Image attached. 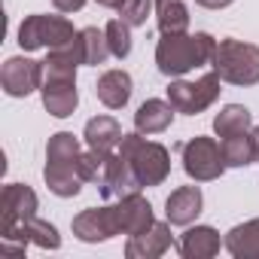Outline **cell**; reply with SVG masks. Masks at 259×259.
I'll list each match as a JSON object with an SVG mask.
<instances>
[{
  "label": "cell",
  "instance_id": "cell-22",
  "mask_svg": "<svg viewBox=\"0 0 259 259\" xmlns=\"http://www.w3.org/2000/svg\"><path fill=\"white\" fill-rule=\"evenodd\" d=\"M122 135H125L122 125L113 116H95V119H89L85 122V132H82L85 144L92 150H101V153H113L122 144Z\"/></svg>",
  "mask_w": 259,
  "mask_h": 259
},
{
  "label": "cell",
  "instance_id": "cell-15",
  "mask_svg": "<svg viewBox=\"0 0 259 259\" xmlns=\"http://www.w3.org/2000/svg\"><path fill=\"white\" fill-rule=\"evenodd\" d=\"M201 207H204V195L198 186H177L165 201V213L171 226H192Z\"/></svg>",
  "mask_w": 259,
  "mask_h": 259
},
{
  "label": "cell",
  "instance_id": "cell-30",
  "mask_svg": "<svg viewBox=\"0 0 259 259\" xmlns=\"http://www.w3.org/2000/svg\"><path fill=\"white\" fill-rule=\"evenodd\" d=\"M85 4H89V0H52V7L58 13H79Z\"/></svg>",
  "mask_w": 259,
  "mask_h": 259
},
{
  "label": "cell",
  "instance_id": "cell-13",
  "mask_svg": "<svg viewBox=\"0 0 259 259\" xmlns=\"http://www.w3.org/2000/svg\"><path fill=\"white\" fill-rule=\"evenodd\" d=\"M0 241H16L19 247L37 244V247H43V250H58V247H61L58 229H55L49 220H40L37 213L28 217V220H22V223L13 226L10 232H4V235H0Z\"/></svg>",
  "mask_w": 259,
  "mask_h": 259
},
{
  "label": "cell",
  "instance_id": "cell-25",
  "mask_svg": "<svg viewBox=\"0 0 259 259\" xmlns=\"http://www.w3.org/2000/svg\"><path fill=\"white\" fill-rule=\"evenodd\" d=\"M253 125V113L244 107V104H226L217 116H213V132L217 138H229V135H238V132H247Z\"/></svg>",
  "mask_w": 259,
  "mask_h": 259
},
{
  "label": "cell",
  "instance_id": "cell-17",
  "mask_svg": "<svg viewBox=\"0 0 259 259\" xmlns=\"http://www.w3.org/2000/svg\"><path fill=\"white\" fill-rule=\"evenodd\" d=\"M220 247H223V238L213 226H189L177 244L183 259H210L220 253Z\"/></svg>",
  "mask_w": 259,
  "mask_h": 259
},
{
  "label": "cell",
  "instance_id": "cell-12",
  "mask_svg": "<svg viewBox=\"0 0 259 259\" xmlns=\"http://www.w3.org/2000/svg\"><path fill=\"white\" fill-rule=\"evenodd\" d=\"M174 247V235H171V223H153L147 232L132 235L125 244V256L128 259H159Z\"/></svg>",
  "mask_w": 259,
  "mask_h": 259
},
{
  "label": "cell",
  "instance_id": "cell-29",
  "mask_svg": "<svg viewBox=\"0 0 259 259\" xmlns=\"http://www.w3.org/2000/svg\"><path fill=\"white\" fill-rule=\"evenodd\" d=\"M153 10H156L153 0H125V4L119 7V16H122V22H128L132 28H141V25H147Z\"/></svg>",
  "mask_w": 259,
  "mask_h": 259
},
{
  "label": "cell",
  "instance_id": "cell-28",
  "mask_svg": "<svg viewBox=\"0 0 259 259\" xmlns=\"http://www.w3.org/2000/svg\"><path fill=\"white\" fill-rule=\"evenodd\" d=\"M107 156H110V153H101V150H92V147H89V153H79V165H76V168H79V177H82L85 183H98Z\"/></svg>",
  "mask_w": 259,
  "mask_h": 259
},
{
  "label": "cell",
  "instance_id": "cell-2",
  "mask_svg": "<svg viewBox=\"0 0 259 259\" xmlns=\"http://www.w3.org/2000/svg\"><path fill=\"white\" fill-rule=\"evenodd\" d=\"M217 55V40L210 34H162L156 43V67L162 76H183L195 67L213 64Z\"/></svg>",
  "mask_w": 259,
  "mask_h": 259
},
{
  "label": "cell",
  "instance_id": "cell-16",
  "mask_svg": "<svg viewBox=\"0 0 259 259\" xmlns=\"http://www.w3.org/2000/svg\"><path fill=\"white\" fill-rule=\"evenodd\" d=\"M135 82L128 70H104L95 82V95L107 110H122L128 101H132Z\"/></svg>",
  "mask_w": 259,
  "mask_h": 259
},
{
  "label": "cell",
  "instance_id": "cell-10",
  "mask_svg": "<svg viewBox=\"0 0 259 259\" xmlns=\"http://www.w3.org/2000/svg\"><path fill=\"white\" fill-rule=\"evenodd\" d=\"M98 192L107 198V201H119L125 195H135L144 189V183L138 180V174L132 171V165L125 162L122 153H110L107 162H104V171H101V180L95 183Z\"/></svg>",
  "mask_w": 259,
  "mask_h": 259
},
{
  "label": "cell",
  "instance_id": "cell-20",
  "mask_svg": "<svg viewBox=\"0 0 259 259\" xmlns=\"http://www.w3.org/2000/svg\"><path fill=\"white\" fill-rule=\"evenodd\" d=\"M220 147H223V159L229 168H247V165L259 162V141H256V132H250V128L223 138Z\"/></svg>",
  "mask_w": 259,
  "mask_h": 259
},
{
  "label": "cell",
  "instance_id": "cell-27",
  "mask_svg": "<svg viewBox=\"0 0 259 259\" xmlns=\"http://www.w3.org/2000/svg\"><path fill=\"white\" fill-rule=\"evenodd\" d=\"M104 34H107V43H110L113 58L122 61V58L132 55V25H128V22H122V19H110L107 28H104Z\"/></svg>",
  "mask_w": 259,
  "mask_h": 259
},
{
  "label": "cell",
  "instance_id": "cell-6",
  "mask_svg": "<svg viewBox=\"0 0 259 259\" xmlns=\"http://www.w3.org/2000/svg\"><path fill=\"white\" fill-rule=\"evenodd\" d=\"M73 37H76V28H73V22L67 16H43V13H34V16H25V22L19 25V46L25 52L55 49V46H64Z\"/></svg>",
  "mask_w": 259,
  "mask_h": 259
},
{
  "label": "cell",
  "instance_id": "cell-21",
  "mask_svg": "<svg viewBox=\"0 0 259 259\" xmlns=\"http://www.w3.org/2000/svg\"><path fill=\"white\" fill-rule=\"evenodd\" d=\"M223 247L235 259H259V217L229 229L226 238H223Z\"/></svg>",
  "mask_w": 259,
  "mask_h": 259
},
{
  "label": "cell",
  "instance_id": "cell-26",
  "mask_svg": "<svg viewBox=\"0 0 259 259\" xmlns=\"http://www.w3.org/2000/svg\"><path fill=\"white\" fill-rule=\"evenodd\" d=\"M79 141L73 132H55L46 144V162H79Z\"/></svg>",
  "mask_w": 259,
  "mask_h": 259
},
{
  "label": "cell",
  "instance_id": "cell-5",
  "mask_svg": "<svg viewBox=\"0 0 259 259\" xmlns=\"http://www.w3.org/2000/svg\"><path fill=\"white\" fill-rule=\"evenodd\" d=\"M180 162H183L186 177L195 180V183L220 180L223 171L229 168L226 159H223V147H220V141L204 138V135H195V138H189L186 144H180Z\"/></svg>",
  "mask_w": 259,
  "mask_h": 259
},
{
  "label": "cell",
  "instance_id": "cell-14",
  "mask_svg": "<svg viewBox=\"0 0 259 259\" xmlns=\"http://www.w3.org/2000/svg\"><path fill=\"white\" fill-rule=\"evenodd\" d=\"M116 213H119V229H122V235H128V238L147 232V229L156 223L153 204H150L141 192L119 198V201H116Z\"/></svg>",
  "mask_w": 259,
  "mask_h": 259
},
{
  "label": "cell",
  "instance_id": "cell-23",
  "mask_svg": "<svg viewBox=\"0 0 259 259\" xmlns=\"http://www.w3.org/2000/svg\"><path fill=\"white\" fill-rule=\"evenodd\" d=\"M73 43H76L79 64H85V67H98V64H104V61L113 55V52H110V43H107V34L98 31V28H82V31H76Z\"/></svg>",
  "mask_w": 259,
  "mask_h": 259
},
{
  "label": "cell",
  "instance_id": "cell-3",
  "mask_svg": "<svg viewBox=\"0 0 259 259\" xmlns=\"http://www.w3.org/2000/svg\"><path fill=\"white\" fill-rule=\"evenodd\" d=\"M119 153L125 156V162L132 165V171L138 174V180L144 186H159L171 174V153H168V147H162L156 141H147L141 132L122 135Z\"/></svg>",
  "mask_w": 259,
  "mask_h": 259
},
{
  "label": "cell",
  "instance_id": "cell-19",
  "mask_svg": "<svg viewBox=\"0 0 259 259\" xmlns=\"http://www.w3.org/2000/svg\"><path fill=\"white\" fill-rule=\"evenodd\" d=\"M174 107H171V101H162V98H150V101H144L141 107H138V113H135V128L141 135H162V132H168L171 128V122H174Z\"/></svg>",
  "mask_w": 259,
  "mask_h": 259
},
{
  "label": "cell",
  "instance_id": "cell-31",
  "mask_svg": "<svg viewBox=\"0 0 259 259\" xmlns=\"http://www.w3.org/2000/svg\"><path fill=\"white\" fill-rule=\"evenodd\" d=\"M95 4H98V7H107V10H119L125 0H95Z\"/></svg>",
  "mask_w": 259,
  "mask_h": 259
},
{
  "label": "cell",
  "instance_id": "cell-1",
  "mask_svg": "<svg viewBox=\"0 0 259 259\" xmlns=\"http://www.w3.org/2000/svg\"><path fill=\"white\" fill-rule=\"evenodd\" d=\"M76 49L73 40H67L64 46L49 49L46 61H43V85H40V98L49 116L55 119H67L73 116V110L79 107V92H76Z\"/></svg>",
  "mask_w": 259,
  "mask_h": 259
},
{
  "label": "cell",
  "instance_id": "cell-18",
  "mask_svg": "<svg viewBox=\"0 0 259 259\" xmlns=\"http://www.w3.org/2000/svg\"><path fill=\"white\" fill-rule=\"evenodd\" d=\"M79 162H46V168H43V180H46V186H49V192L52 195H58V198H73V195H79V189H82V177H79V168H76Z\"/></svg>",
  "mask_w": 259,
  "mask_h": 259
},
{
  "label": "cell",
  "instance_id": "cell-7",
  "mask_svg": "<svg viewBox=\"0 0 259 259\" xmlns=\"http://www.w3.org/2000/svg\"><path fill=\"white\" fill-rule=\"evenodd\" d=\"M220 73L210 70L198 79H171L168 85V101L177 113H186V116H198L204 113L217 98H220Z\"/></svg>",
  "mask_w": 259,
  "mask_h": 259
},
{
  "label": "cell",
  "instance_id": "cell-9",
  "mask_svg": "<svg viewBox=\"0 0 259 259\" xmlns=\"http://www.w3.org/2000/svg\"><path fill=\"white\" fill-rule=\"evenodd\" d=\"M0 85L10 98H28L31 92H40L43 85V61L16 55L7 58L4 67H0Z\"/></svg>",
  "mask_w": 259,
  "mask_h": 259
},
{
  "label": "cell",
  "instance_id": "cell-32",
  "mask_svg": "<svg viewBox=\"0 0 259 259\" xmlns=\"http://www.w3.org/2000/svg\"><path fill=\"white\" fill-rule=\"evenodd\" d=\"M256 141H259V125H256Z\"/></svg>",
  "mask_w": 259,
  "mask_h": 259
},
{
  "label": "cell",
  "instance_id": "cell-24",
  "mask_svg": "<svg viewBox=\"0 0 259 259\" xmlns=\"http://www.w3.org/2000/svg\"><path fill=\"white\" fill-rule=\"evenodd\" d=\"M156 22H159L162 34H186L189 10L183 0H156Z\"/></svg>",
  "mask_w": 259,
  "mask_h": 259
},
{
  "label": "cell",
  "instance_id": "cell-11",
  "mask_svg": "<svg viewBox=\"0 0 259 259\" xmlns=\"http://www.w3.org/2000/svg\"><path fill=\"white\" fill-rule=\"evenodd\" d=\"M40 207L37 192L28 183H7L4 195H0V217H4V226H0V235L10 232L13 226H19L22 220L34 217Z\"/></svg>",
  "mask_w": 259,
  "mask_h": 259
},
{
  "label": "cell",
  "instance_id": "cell-8",
  "mask_svg": "<svg viewBox=\"0 0 259 259\" xmlns=\"http://www.w3.org/2000/svg\"><path fill=\"white\" fill-rule=\"evenodd\" d=\"M70 229H73V235L82 244H98V241H110V238L122 235L119 213H116V201L113 204H104V207H85L82 213L73 217Z\"/></svg>",
  "mask_w": 259,
  "mask_h": 259
},
{
  "label": "cell",
  "instance_id": "cell-4",
  "mask_svg": "<svg viewBox=\"0 0 259 259\" xmlns=\"http://www.w3.org/2000/svg\"><path fill=\"white\" fill-rule=\"evenodd\" d=\"M223 82L229 85H259V46L226 37L217 43V55L210 64Z\"/></svg>",
  "mask_w": 259,
  "mask_h": 259
}]
</instances>
